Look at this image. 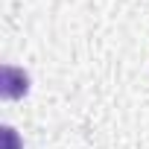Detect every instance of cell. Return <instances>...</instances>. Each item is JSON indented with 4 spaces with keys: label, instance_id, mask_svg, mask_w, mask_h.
Wrapping results in <instances>:
<instances>
[{
    "label": "cell",
    "instance_id": "1",
    "mask_svg": "<svg viewBox=\"0 0 149 149\" xmlns=\"http://www.w3.org/2000/svg\"><path fill=\"white\" fill-rule=\"evenodd\" d=\"M26 91H29L26 70H21V67H15V64H6L3 73H0V94H3L6 100H21Z\"/></svg>",
    "mask_w": 149,
    "mask_h": 149
},
{
    "label": "cell",
    "instance_id": "2",
    "mask_svg": "<svg viewBox=\"0 0 149 149\" xmlns=\"http://www.w3.org/2000/svg\"><path fill=\"white\" fill-rule=\"evenodd\" d=\"M3 149H21V140H18V132L12 126H3Z\"/></svg>",
    "mask_w": 149,
    "mask_h": 149
}]
</instances>
